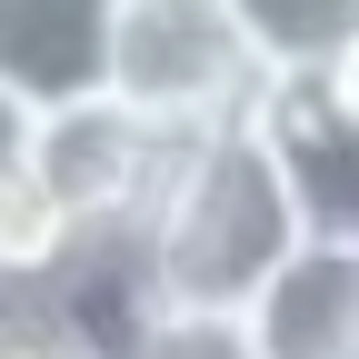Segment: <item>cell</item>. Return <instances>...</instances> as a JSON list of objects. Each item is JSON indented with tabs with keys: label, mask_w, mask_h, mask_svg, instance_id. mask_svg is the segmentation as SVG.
I'll use <instances>...</instances> for the list:
<instances>
[{
	"label": "cell",
	"mask_w": 359,
	"mask_h": 359,
	"mask_svg": "<svg viewBox=\"0 0 359 359\" xmlns=\"http://www.w3.org/2000/svg\"><path fill=\"white\" fill-rule=\"evenodd\" d=\"M299 240H309V219H299V190H290L259 110L180 140L160 200L140 219V259H150L170 309H250L290 269Z\"/></svg>",
	"instance_id": "1"
},
{
	"label": "cell",
	"mask_w": 359,
	"mask_h": 359,
	"mask_svg": "<svg viewBox=\"0 0 359 359\" xmlns=\"http://www.w3.org/2000/svg\"><path fill=\"white\" fill-rule=\"evenodd\" d=\"M110 100L160 120L170 140L230 130L269 100V70L230 0H120L110 20Z\"/></svg>",
	"instance_id": "2"
},
{
	"label": "cell",
	"mask_w": 359,
	"mask_h": 359,
	"mask_svg": "<svg viewBox=\"0 0 359 359\" xmlns=\"http://www.w3.org/2000/svg\"><path fill=\"white\" fill-rule=\"evenodd\" d=\"M170 160H180V140L160 120H140L130 100H110V90H90L70 110H40V140H30V180L50 190V210L80 240H130L150 219Z\"/></svg>",
	"instance_id": "3"
},
{
	"label": "cell",
	"mask_w": 359,
	"mask_h": 359,
	"mask_svg": "<svg viewBox=\"0 0 359 359\" xmlns=\"http://www.w3.org/2000/svg\"><path fill=\"white\" fill-rule=\"evenodd\" d=\"M269 140H280V170L299 190L309 240H349L359 250V100L339 80H280L259 100Z\"/></svg>",
	"instance_id": "4"
},
{
	"label": "cell",
	"mask_w": 359,
	"mask_h": 359,
	"mask_svg": "<svg viewBox=\"0 0 359 359\" xmlns=\"http://www.w3.org/2000/svg\"><path fill=\"white\" fill-rule=\"evenodd\" d=\"M110 20L120 0H0V80L30 110H70L110 90Z\"/></svg>",
	"instance_id": "5"
},
{
	"label": "cell",
	"mask_w": 359,
	"mask_h": 359,
	"mask_svg": "<svg viewBox=\"0 0 359 359\" xmlns=\"http://www.w3.org/2000/svg\"><path fill=\"white\" fill-rule=\"evenodd\" d=\"M240 320L259 330L269 359H359V250L349 240H299L290 269Z\"/></svg>",
	"instance_id": "6"
},
{
	"label": "cell",
	"mask_w": 359,
	"mask_h": 359,
	"mask_svg": "<svg viewBox=\"0 0 359 359\" xmlns=\"http://www.w3.org/2000/svg\"><path fill=\"white\" fill-rule=\"evenodd\" d=\"M230 11L250 30L269 90L280 80H339L359 50V0H230Z\"/></svg>",
	"instance_id": "7"
},
{
	"label": "cell",
	"mask_w": 359,
	"mask_h": 359,
	"mask_svg": "<svg viewBox=\"0 0 359 359\" xmlns=\"http://www.w3.org/2000/svg\"><path fill=\"white\" fill-rule=\"evenodd\" d=\"M130 359H269V349H259V330L240 309H160Z\"/></svg>",
	"instance_id": "8"
},
{
	"label": "cell",
	"mask_w": 359,
	"mask_h": 359,
	"mask_svg": "<svg viewBox=\"0 0 359 359\" xmlns=\"http://www.w3.org/2000/svg\"><path fill=\"white\" fill-rule=\"evenodd\" d=\"M0 359H80V349L50 330L40 299H11V309H0Z\"/></svg>",
	"instance_id": "9"
},
{
	"label": "cell",
	"mask_w": 359,
	"mask_h": 359,
	"mask_svg": "<svg viewBox=\"0 0 359 359\" xmlns=\"http://www.w3.org/2000/svg\"><path fill=\"white\" fill-rule=\"evenodd\" d=\"M30 140H40V110L20 100L11 80H0V190H11V180L30 170Z\"/></svg>",
	"instance_id": "10"
},
{
	"label": "cell",
	"mask_w": 359,
	"mask_h": 359,
	"mask_svg": "<svg viewBox=\"0 0 359 359\" xmlns=\"http://www.w3.org/2000/svg\"><path fill=\"white\" fill-rule=\"evenodd\" d=\"M339 90H349V100H359V50H349V70H339Z\"/></svg>",
	"instance_id": "11"
}]
</instances>
